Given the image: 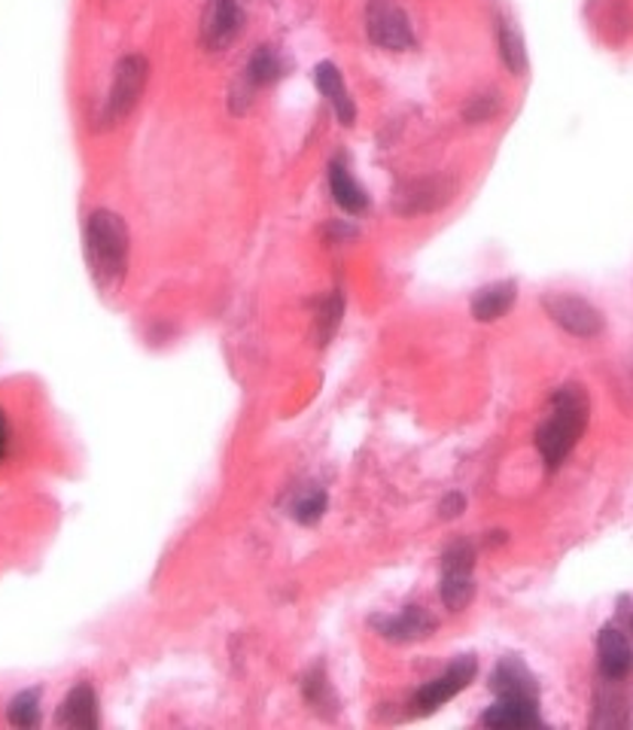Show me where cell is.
<instances>
[{"label": "cell", "mask_w": 633, "mask_h": 730, "mask_svg": "<svg viewBox=\"0 0 633 730\" xmlns=\"http://www.w3.org/2000/svg\"><path fill=\"white\" fill-rule=\"evenodd\" d=\"M283 71H287V62L280 58V52L275 50V46L262 43V46H256L254 50L250 62H247V67L242 71V76L254 88H262V86H271V83H278L280 76H283Z\"/></svg>", "instance_id": "20"}, {"label": "cell", "mask_w": 633, "mask_h": 730, "mask_svg": "<svg viewBox=\"0 0 633 730\" xmlns=\"http://www.w3.org/2000/svg\"><path fill=\"white\" fill-rule=\"evenodd\" d=\"M496 114H500V95H496V92H487V95H475V98L466 104V110H463V116H466L472 126H479V122H487V119H494Z\"/></svg>", "instance_id": "23"}, {"label": "cell", "mask_w": 633, "mask_h": 730, "mask_svg": "<svg viewBox=\"0 0 633 730\" xmlns=\"http://www.w3.org/2000/svg\"><path fill=\"white\" fill-rule=\"evenodd\" d=\"M366 34L384 52L415 50V25L396 0H368Z\"/></svg>", "instance_id": "5"}, {"label": "cell", "mask_w": 633, "mask_h": 730, "mask_svg": "<svg viewBox=\"0 0 633 730\" xmlns=\"http://www.w3.org/2000/svg\"><path fill=\"white\" fill-rule=\"evenodd\" d=\"M7 451H10V423H7V415L0 411V460H7Z\"/></svg>", "instance_id": "24"}, {"label": "cell", "mask_w": 633, "mask_h": 730, "mask_svg": "<svg viewBox=\"0 0 633 730\" xmlns=\"http://www.w3.org/2000/svg\"><path fill=\"white\" fill-rule=\"evenodd\" d=\"M475 673H479V661H475V657L472 655L457 657L454 664L444 669L439 679L427 681V685L420 688L418 697H415V704H418L420 712L439 709V706H444L448 700H454L463 688H469V681L475 679Z\"/></svg>", "instance_id": "9"}, {"label": "cell", "mask_w": 633, "mask_h": 730, "mask_svg": "<svg viewBox=\"0 0 633 730\" xmlns=\"http://www.w3.org/2000/svg\"><path fill=\"white\" fill-rule=\"evenodd\" d=\"M463 512V496H448L442 503V515L444 517H454Z\"/></svg>", "instance_id": "25"}, {"label": "cell", "mask_w": 633, "mask_h": 730, "mask_svg": "<svg viewBox=\"0 0 633 730\" xmlns=\"http://www.w3.org/2000/svg\"><path fill=\"white\" fill-rule=\"evenodd\" d=\"M584 19L609 46H621L633 37V7L627 0H588Z\"/></svg>", "instance_id": "10"}, {"label": "cell", "mask_w": 633, "mask_h": 730, "mask_svg": "<svg viewBox=\"0 0 633 730\" xmlns=\"http://www.w3.org/2000/svg\"><path fill=\"white\" fill-rule=\"evenodd\" d=\"M323 512H326V493L323 491H308L292 505V517L299 524H316L323 517Z\"/></svg>", "instance_id": "22"}, {"label": "cell", "mask_w": 633, "mask_h": 730, "mask_svg": "<svg viewBox=\"0 0 633 730\" xmlns=\"http://www.w3.org/2000/svg\"><path fill=\"white\" fill-rule=\"evenodd\" d=\"M244 28L238 0H207L202 10V43L207 52H226Z\"/></svg>", "instance_id": "8"}, {"label": "cell", "mask_w": 633, "mask_h": 730, "mask_svg": "<svg viewBox=\"0 0 633 730\" xmlns=\"http://www.w3.org/2000/svg\"><path fill=\"white\" fill-rule=\"evenodd\" d=\"M454 195L457 183L451 176H418V180H406V183L396 190L393 207H396V214L399 216L436 214V211H442L444 204H451Z\"/></svg>", "instance_id": "6"}, {"label": "cell", "mask_w": 633, "mask_h": 730, "mask_svg": "<svg viewBox=\"0 0 633 730\" xmlns=\"http://www.w3.org/2000/svg\"><path fill=\"white\" fill-rule=\"evenodd\" d=\"M330 192L332 202L339 204L344 214L360 216L368 211V192L356 183L344 159H332L330 162Z\"/></svg>", "instance_id": "17"}, {"label": "cell", "mask_w": 633, "mask_h": 730, "mask_svg": "<svg viewBox=\"0 0 633 730\" xmlns=\"http://www.w3.org/2000/svg\"><path fill=\"white\" fill-rule=\"evenodd\" d=\"M58 728H76V730H95L98 728V697L89 681L76 685L67 691V697L58 706V716H55Z\"/></svg>", "instance_id": "13"}, {"label": "cell", "mask_w": 633, "mask_h": 730, "mask_svg": "<svg viewBox=\"0 0 633 730\" xmlns=\"http://www.w3.org/2000/svg\"><path fill=\"white\" fill-rule=\"evenodd\" d=\"M543 311L545 316L560 326L564 332H570L572 339H597V335H603V329H607V320L600 314V308L582 299V296H576V292L567 290H551L543 296Z\"/></svg>", "instance_id": "4"}, {"label": "cell", "mask_w": 633, "mask_h": 730, "mask_svg": "<svg viewBox=\"0 0 633 730\" xmlns=\"http://www.w3.org/2000/svg\"><path fill=\"white\" fill-rule=\"evenodd\" d=\"M588 408H591L588 393L579 384H564L551 396V411L543 420V427L536 429V448L543 453L545 466L558 469L570 457L588 427Z\"/></svg>", "instance_id": "2"}, {"label": "cell", "mask_w": 633, "mask_h": 730, "mask_svg": "<svg viewBox=\"0 0 633 730\" xmlns=\"http://www.w3.org/2000/svg\"><path fill=\"white\" fill-rule=\"evenodd\" d=\"M597 657H600V669H603L607 679H624L633 669L631 643L615 627L600 630V636H597Z\"/></svg>", "instance_id": "18"}, {"label": "cell", "mask_w": 633, "mask_h": 730, "mask_svg": "<svg viewBox=\"0 0 633 730\" xmlns=\"http://www.w3.org/2000/svg\"><path fill=\"white\" fill-rule=\"evenodd\" d=\"M515 302H518V283L515 280H494V283L472 292L469 311L479 323H496L515 308Z\"/></svg>", "instance_id": "12"}, {"label": "cell", "mask_w": 633, "mask_h": 730, "mask_svg": "<svg viewBox=\"0 0 633 730\" xmlns=\"http://www.w3.org/2000/svg\"><path fill=\"white\" fill-rule=\"evenodd\" d=\"M314 86L316 92L326 98V104L332 107V114L335 119L342 122V126H354L356 122V104L354 95H351V88L344 83L342 71H339V64L332 62H320L314 67Z\"/></svg>", "instance_id": "11"}, {"label": "cell", "mask_w": 633, "mask_h": 730, "mask_svg": "<svg viewBox=\"0 0 633 730\" xmlns=\"http://www.w3.org/2000/svg\"><path fill=\"white\" fill-rule=\"evenodd\" d=\"M7 718L13 728H37L40 724V694L22 691L15 694L10 706H7Z\"/></svg>", "instance_id": "21"}, {"label": "cell", "mask_w": 633, "mask_h": 730, "mask_svg": "<svg viewBox=\"0 0 633 730\" xmlns=\"http://www.w3.org/2000/svg\"><path fill=\"white\" fill-rule=\"evenodd\" d=\"M472 567H475V555H472L469 541H457L442 555V584H439V593H442L444 609L460 612L472 600V593H475Z\"/></svg>", "instance_id": "7"}, {"label": "cell", "mask_w": 633, "mask_h": 730, "mask_svg": "<svg viewBox=\"0 0 633 730\" xmlns=\"http://www.w3.org/2000/svg\"><path fill=\"white\" fill-rule=\"evenodd\" d=\"M83 250L95 283L101 290H114L126 278L128 259H131V232L122 216L110 207L92 211L83 228Z\"/></svg>", "instance_id": "1"}, {"label": "cell", "mask_w": 633, "mask_h": 730, "mask_svg": "<svg viewBox=\"0 0 633 730\" xmlns=\"http://www.w3.org/2000/svg\"><path fill=\"white\" fill-rule=\"evenodd\" d=\"M147 83H150V62H147L140 52L122 55V58L116 62L110 92H107V101H104V122H107V126L126 122L128 116L135 114L140 98H143Z\"/></svg>", "instance_id": "3"}, {"label": "cell", "mask_w": 633, "mask_h": 730, "mask_svg": "<svg viewBox=\"0 0 633 730\" xmlns=\"http://www.w3.org/2000/svg\"><path fill=\"white\" fill-rule=\"evenodd\" d=\"M496 50H500V62L512 76H527L530 71V55H527V43L521 37L515 19L506 13H496Z\"/></svg>", "instance_id": "16"}, {"label": "cell", "mask_w": 633, "mask_h": 730, "mask_svg": "<svg viewBox=\"0 0 633 730\" xmlns=\"http://www.w3.org/2000/svg\"><path fill=\"white\" fill-rule=\"evenodd\" d=\"M631 627H633V615H631Z\"/></svg>", "instance_id": "26"}, {"label": "cell", "mask_w": 633, "mask_h": 730, "mask_svg": "<svg viewBox=\"0 0 633 730\" xmlns=\"http://www.w3.org/2000/svg\"><path fill=\"white\" fill-rule=\"evenodd\" d=\"M372 624H375V630L384 640H393V643H415V640L430 636L432 627H436V621L420 605H408L403 615L375 618Z\"/></svg>", "instance_id": "15"}, {"label": "cell", "mask_w": 633, "mask_h": 730, "mask_svg": "<svg viewBox=\"0 0 633 730\" xmlns=\"http://www.w3.org/2000/svg\"><path fill=\"white\" fill-rule=\"evenodd\" d=\"M487 728H533L539 724V697H496L482 718Z\"/></svg>", "instance_id": "14"}, {"label": "cell", "mask_w": 633, "mask_h": 730, "mask_svg": "<svg viewBox=\"0 0 633 730\" xmlns=\"http://www.w3.org/2000/svg\"><path fill=\"white\" fill-rule=\"evenodd\" d=\"M491 688H494L496 697H539L530 669L524 667L518 657H506V661L496 664L494 676H491Z\"/></svg>", "instance_id": "19"}]
</instances>
